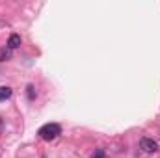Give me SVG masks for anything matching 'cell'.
Here are the masks:
<instances>
[{
	"mask_svg": "<svg viewBox=\"0 0 160 158\" xmlns=\"http://www.w3.org/2000/svg\"><path fill=\"white\" fill-rule=\"evenodd\" d=\"M2 126H4V123H2V119H0V132H2Z\"/></svg>",
	"mask_w": 160,
	"mask_h": 158,
	"instance_id": "8",
	"label": "cell"
},
{
	"mask_svg": "<svg viewBox=\"0 0 160 158\" xmlns=\"http://www.w3.org/2000/svg\"><path fill=\"white\" fill-rule=\"evenodd\" d=\"M91 158H106V155H104V151H102V149H97V151L91 155Z\"/></svg>",
	"mask_w": 160,
	"mask_h": 158,
	"instance_id": "7",
	"label": "cell"
},
{
	"mask_svg": "<svg viewBox=\"0 0 160 158\" xmlns=\"http://www.w3.org/2000/svg\"><path fill=\"white\" fill-rule=\"evenodd\" d=\"M26 95H28V99H30V101H34V99H36V87H34L32 84L26 87Z\"/></svg>",
	"mask_w": 160,
	"mask_h": 158,
	"instance_id": "6",
	"label": "cell"
},
{
	"mask_svg": "<svg viewBox=\"0 0 160 158\" xmlns=\"http://www.w3.org/2000/svg\"><path fill=\"white\" fill-rule=\"evenodd\" d=\"M39 138L41 140H45V141H50V140H56L60 134H62V126L58 125V123H47V125H43L39 128Z\"/></svg>",
	"mask_w": 160,
	"mask_h": 158,
	"instance_id": "1",
	"label": "cell"
},
{
	"mask_svg": "<svg viewBox=\"0 0 160 158\" xmlns=\"http://www.w3.org/2000/svg\"><path fill=\"white\" fill-rule=\"evenodd\" d=\"M11 58V50L9 48H0V62H8Z\"/></svg>",
	"mask_w": 160,
	"mask_h": 158,
	"instance_id": "5",
	"label": "cell"
},
{
	"mask_svg": "<svg viewBox=\"0 0 160 158\" xmlns=\"http://www.w3.org/2000/svg\"><path fill=\"white\" fill-rule=\"evenodd\" d=\"M21 47V36L19 34H11L9 39H8V48L13 50V48H19Z\"/></svg>",
	"mask_w": 160,
	"mask_h": 158,
	"instance_id": "3",
	"label": "cell"
},
{
	"mask_svg": "<svg viewBox=\"0 0 160 158\" xmlns=\"http://www.w3.org/2000/svg\"><path fill=\"white\" fill-rule=\"evenodd\" d=\"M140 147L145 151V153H157L158 151V143L155 141V140H149V138H142L140 140Z\"/></svg>",
	"mask_w": 160,
	"mask_h": 158,
	"instance_id": "2",
	"label": "cell"
},
{
	"mask_svg": "<svg viewBox=\"0 0 160 158\" xmlns=\"http://www.w3.org/2000/svg\"><path fill=\"white\" fill-rule=\"evenodd\" d=\"M11 95H13V89H11V87H8V86H2V87H0V102L8 101Z\"/></svg>",
	"mask_w": 160,
	"mask_h": 158,
	"instance_id": "4",
	"label": "cell"
}]
</instances>
